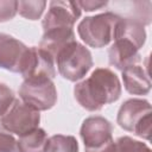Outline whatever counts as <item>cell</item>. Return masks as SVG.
I'll return each instance as SVG.
<instances>
[{
    "instance_id": "4fadbf2b",
    "label": "cell",
    "mask_w": 152,
    "mask_h": 152,
    "mask_svg": "<svg viewBox=\"0 0 152 152\" xmlns=\"http://www.w3.org/2000/svg\"><path fill=\"white\" fill-rule=\"evenodd\" d=\"M45 5V1H18V11L23 17L34 20L39 18Z\"/></svg>"
},
{
    "instance_id": "9c48e42d",
    "label": "cell",
    "mask_w": 152,
    "mask_h": 152,
    "mask_svg": "<svg viewBox=\"0 0 152 152\" xmlns=\"http://www.w3.org/2000/svg\"><path fill=\"white\" fill-rule=\"evenodd\" d=\"M27 49L28 48L15 38L0 33V66L19 72Z\"/></svg>"
},
{
    "instance_id": "30bf717a",
    "label": "cell",
    "mask_w": 152,
    "mask_h": 152,
    "mask_svg": "<svg viewBox=\"0 0 152 152\" xmlns=\"http://www.w3.org/2000/svg\"><path fill=\"white\" fill-rule=\"evenodd\" d=\"M125 88L132 94H145L150 90V81L147 74H144L141 65L129 64L122 70Z\"/></svg>"
},
{
    "instance_id": "8992f818",
    "label": "cell",
    "mask_w": 152,
    "mask_h": 152,
    "mask_svg": "<svg viewBox=\"0 0 152 152\" xmlns=\"http://www.w3.org/2000/svg\"><path fill=\"white\" fill-rule=\"evenodd\" d=\"M150 114H151V107L148 102L141 100H129L125 102L124 106L120 108L118 115V122L122 128L127 131H132L140 137L144 135L146 139H148L150 133H147L144 129L142 124L150 126L151 124Z\"/></svg>"
},
{
    "instance_id": "3957f363",
    "label": "cell",
    "mask_w": 152,
    "mask_h": 152,
    "mask_svg": "<svg viewBox=\"0 0 152 152\" xmlns=\"http://www.w3.org/2000/svg\"><path fill=\"white\" fill-rule=\"evenodd\" d=\"M120 17L110 12L86 18L78 25V34L90 46L107 45L114 34V27Z\"/></svg>"
},
{
    "instance_id": "5bb4252c",
    "label": "cell",
    "mask_w": 152,
    "mask_h": 152,
    "mask_svg": "<svg viewBox=\"0 0 152 152\" xmlns=\"http://www.w3.org/2000/svg\"><path fill=\"white\" fill-rule=\"evenodd\" d=\"M112 152H150V148L128 137L120 138L115 144H113Z\"/></svg>"
},
{
    "instance_id": "2e32d148",
    "label": "cell",
    "mask_w": 152,
    "mask_h": 152,
    "mask_svg": "<svg viewBox=\"0 0 152 152\" xmlns=\"http://www.w3.org/2000/svg\"><path fill=\"white\" fill-rule=\"evenodd\" d=\"M13 91L5 84H0V116H4L14 102Z\"/></svg>"
},
{
    "instance_id": "5b68a950",
    "label": "cell",
    "mask_w": 152,
    "mask_h": 152,
    "mask_svg": "<svg viewBox=\"0 0 152 152\" xmlns=\"http://www.w3.org/2000/svg\"><path fill=\"white\" fill-rule=\"evenodd\" d=\"M38 124L39 113L19 100H14L11 108L1 118V126L10 133H15L20 137L38 128Z\"/></svg>"
},
{
    "instance_id": "9a60e30c",
    "label": "cell",
    "mask_w": 152,
    "mask_h": 152,
    "mask_svg": "<svg viewBox=\"0 0 152 152\" xmlns=\"http://www.w3.org/2000/svg\"><path fill=\"white\" fill-rule=\"evenodd\" d=\"M0 152H19L18 141L2 126H0Z\"/></svg>"
},
{
    "instance_id": "ac0fdd59",
    "label": "cell",
    "mask_w": 152,
    "mask_h": 152,
    "mask_svg": "<svg viewBox=\"0 0 152 152\" xmlns=\"http://www.w3.org/2000/svg\"><path fill=\"white\" fill-rule=\"evenodd\" d=\"M77 4L81 7V10H86V11H94L107 5L106 1L104 2L103 1H77Z\"/></svg>"
},
{
    "instance_id": "277c9868",
    "label": "cell",
    "mask_w": 152,
    "mask_h": 152,
    "mask_svg": "<svg viewBox=\"0 0 152 152\" xmlns=\"http://www.w3.org/2000/svg\"><path fill=\"white\" fill-rule=\"evenodd\" d=\"M19 94L23 102L34 110L49 109L57 100V91L51 78L44 76L25 78Z\"/></svg>"
},
{
    "instance_id": "52a82bcc",
    "label": "cell",
    "mask_w": 152,
    "mask_h": 152,
    "mask_svg": "<svg viewBox=\"0 0 152 152\" xmlns=\"http://www.w3.org/2000/svg\"><path fill=\"white\" fill-rule=\"evenodd\" d=\"M81 135L86 145V151H97L108 146L112 140V126L101 116H91L84 120Z\"/></svg>"
},
{
    "instance_id": "8fae6325",
    "label": "cell",
    "mask_w": 152,
    "mask_h": 152,
    "mask_svg": "<svg viewBox=\"0 0 152 152\" xmlns=\"http://www.w3.org/2000/svg\"><path fill=\"white\" fill-rule=\"evenodd\" d=\"M46 141V133L42 128H36L28 134L20 137L18 148L19 152H44Z\"/></svg>"
},
{
    "instance_id": "ba28073f",
    "label": "cell",
    "mask_w": 152,
    "mask_h": 152,
    "mask_svg": "<svg viewBox=\"0 0 152 152\" xmlns=\"http://www.w3.org/2000/svg\"><path fill=\"white\" fill-rule=\"evenodd\" d=\"M81 15V7L72 1H52L43 21L44 31L57 27H72Z\"/></svg>"
},
{
    "instance_id": "e0dca14e",
    "label": "cell",
    "mask_w": 152,
    "mask_h": 152,
    "mask_svg": "<svg viewBox=\"0 0 152 152\" xmlns=\"http://www.w3.org/2000/svg\"><path fill=\"white\" fill-rule=\"evenodd\" d=\"M18 11V1H0V21L10 20Z\"/></svg>"
},
{
    "instance_id": "7c38bea8",
    "label": "cell",
    "mask_w": 152,
    "mask_h": 152,
    "mask_svg": "<svg viewBox=\"0 0 152 152\" xmlns=\"http://www.w3.org/2000/svg\"><path fill=\"white\" fill-rule=\"evenodd\" d=\"M78 146L74 137L53 135L48 139L44 152H77Z\"/></svg>"
},
{
    "instance_id": "6da1fadb",
    "label": "cell",
    "mask_w": 152,
    "mask_h": 152,
    "mask_svg": "<svg viewBox=\"0 0 152 152\" xmlns=\"http://www.w3.org/2000/svg\"><path fill=\"white\" fill-rule=\"evenodd\" d=\"M120 82L109 69H96L91 76L76 84L75 97L88 110H99L120 96Z\"/></svg>"
},
{
    "instance_id": "7a4b0ae2",
    "label": "cell",
    "mask_w": 152,
    "mask_h": 152,
    "mask_svg": "<svg viewBox=\"0 0 152 152\" xmlns=\"http://www.w3.org/2000/svg\"><path fill=\"white\" fill-rule=\"evenodd\" d=\"M55 61L59 74L70 81L82 78L93 64L90 52L76 40L61 49L55 56Z\"/></svg>"
}]
</instances>
